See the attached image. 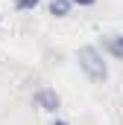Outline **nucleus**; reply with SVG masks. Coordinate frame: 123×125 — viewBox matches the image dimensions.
I'll return each instance as SVG.
<instances>
[{"label": "nucleus", "mask_w": 123, "mask_h": 125, "mask_svg": "<svg viewBox=\"0 0 123 125\" xmlns=\"http://www.w3.org/2000/svg\"><path fill=\"white\" fill-rule=\"evenodd\" d=\"M79 67H82V73H85L91 82H97V84L108 79L106 61H103V55H100L94 47H82V50H79Z\"/></svg>", "instance_id": "nucleus-1"}, {"label": "nucleus", "mask_w": 123, "mask_h": 125, "mask_svg": "<svg viewBox=\"0 0 123 125\" xmlns=\"http://www.w3.org/2000/svg\"><path fill=\"white\" fill-rule=\"evenodd\" d=\"M35 99H38V105H41L44 111H59V96H56V90H53V87L38 90V93H35Z\"/></svg>", "instance_id": "nucleus-2"}, {"label": "nucleus", "mask_w": 123, "mask_h": 125, "mask_svg": "<svg viewBox=\"0 0 123 125\" xmlns=\"http://www.w3.org/2000/svg\"><path fill=\"white\" fill-rule=\"evenodd\" d=\"M47 9H50V15L64 18V15L70 12V3H67V0H50V6H47Z\"/></svg>", "instance_id": "nucleus-3"}, {"label": "nucleus", "mask_w": 123, "mask_h": 125, "mask_svg": "<svg viewBox=\"0 0 123 125\" xmlns=\"http://www.w3.org/2000/svg\"><path fill=\"white\" fill-rule=\"evenodd\" d=\"M106 47H108V52H111L114 58H123V35L108 38V41H106Z\"/></svg>", "instance_id": "nucleus-4"}, {"label": "nucleus", "mask_w": 123, "mask_h": 125, "mask_svg": "<svg viewBox=\"0 0 123 125\" xmlns=\"http://www.w3.org/2000/svg\"><path fill=\"white\" fill-rule=\"evenodd\" d=\"M35 6H38V0H18V3H15L18 12H27V9H35Z\"/></svg>", "instance_id": "nucleus-5"}, {"label": "nucleus", "mask_w": 123, "mask_h": 125, "mask_svg": "<svg viewBox=\"0 0 123 125\" xmlns=\"http://www.w3.org/2000/svg\"><path fill=\"white\" fill-rule=\"evenodd\" d=\"M67 3H76V6H94L97 0H67Z\"/></svg>", "instance_id": "nucleus-6"}, {"label": "nucleus", "mask_w": 123, "mask_h": 125, "mask_svg": "<svg viewBox=\"0 0 123 125\" xmlns=\"http://www.w3.org/2000/svg\"><path fill=\"white\" fill-rule=\"evenodd\" d=\"M53 125H67V122H64V119H56V122H53Z\"/></svg>", "instance_id": "nucleus-7"}]
</instances>
